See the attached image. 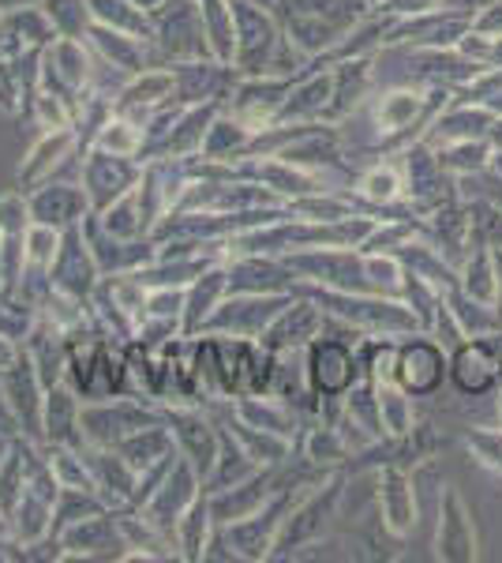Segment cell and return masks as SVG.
Returning <instances> with one entry per match:
<instances>
[{
  "instance_id": "obj_1",
  "label": "cell",
  "mask_w": 502,
  "mask_h": 563,
  "mask_svg": "<svg viewBox=\"0 0 502 563\" xmlns=\"http://www.w3.org/2000/svg\"><path fill=\"white\" fill-rule=\"evenodd\" d=\"M304 294H312L319 308L331 316L334 323L349 327V331L364 334V339H409V334L424 331L416 320V312L401 297H382V294H345V289H319L304 286Z\"/></svg>"
},
{
  "instance_id": "obj_2",
  "label": "cell",
  "mask_w": 502,
  "mask_h": 563,
  "mask_svg": "<svg viewBox=\"0 0 502 563\" xmlns=\"http://www.w3.org/2000/svg\"><path fill=\"white\" fill-rule=\"evenodd\" d=\"M323 477H315V481H281L278 493H274L255 515H248V519H241V522H230V526H217V538H222V544L230 549V556L233 560H252V563L270 560L274 541H278V533H281V526H286L289 511H293L300 499L312 493Z\"/></svg>"
},
{
  "instance_id": "obj_3",
  "label": "cell",
  "mask_w": 502,
  "mask_h": 563,
  "mask_svg": "<svg viewBox=\"0 0 502 563\" xmlns=\"http://www.w3.org/2000/svg\"><path fill=\"white\" fill-rule=\"evenodd\" d=\"M331 320V316H326ZM364 334L349 331L342 323H326V331L319 334L312 346L304 350V376H308V395L312 398H342L356 379H364L360 353L356 342Z\"/></svg>"
},
{
  "instance_id": "obj_4",
  "label": "cell",
  "mask_w": 502,
  "mask_h": 563,
  "mask_svg": "<svg viewBox=\"0 0 502 563\" xmlns=\"http://www.w3.org/2000/svg\"><path fill=\"white\" fill-rule=\"evenodd\" d=\"M342 496H345V474L342 470H331V474L319 481L312 493L289 511L278 541H274L270 560H300L312 544L326 541L331 522L337 519V507H342Z\"/></svg>"
},
{
  "instance_id": "obj_5",
  "label": "cell",
  "mask_w": 502,
  "mask_h": 563,
  "mask_svg": "<svg viewBox=\"0 0 502 563\" xmlns=\"http://www.w3.org/2000/svg\"><path fill=\"white\" fill-rule=\"evenodd\" d=\"M161 421H166V406L140 395H113L98 398V402H83V413H79V429H83L87 448H116L124 435Z\"/></svg>"
},
{
  "instance_id": "obj_6",
  "label": "cell",
  "mask_w": 502,
  "mask_h": 563,
  "mask_svg": "<svg viewBox=\"0 0 502 563\" xmlns=\"http://www.w3.org/2000/svg\"><path fill=\"white\" fill-rule=\"evenodd\" d=\"M236 15V57L233 68L241 76H267L274 65V53L286 42L278 12L263 8L259 0H233Z\"/></svg>"
},
{
  "instance_id": "obj_7",
  "label": "cell",
  "mask_w": 502,
  "mask_h": 563,
  "mask_svg": "<svg viewBox=\"0 0 502 563\" xmlns=\"http://www.w3.org/2000/svg\"><path fill=\"white\" fill-rule=\"evenodd\" d=\"M94 79H98V57L87 38L57 34V38L38 53V87L57 90L71 106L79 102V95H83L87 87H94Z\"/></svg>"
},
{
  "instance_id": "obj_8",
  "label": "cell",
  "mask_w": 502,
  "mask_h": 563,
  "mask_svg": "<svg viewBox=\"0 0 502 563\" xmlns=\"http://www.w3.org/2000/svg\"><path fill=\"white\" fill-rule=\"evenodd\" d=\"M154 65H180V60L210 57L196 0H166L154 12Z\"/></svg>"
},
{
  "instance_id": "obj_9",
  "label": "cell",
  "mask_w": 502,
  "mask_h": 563,
  "mask_svg": "<svg viewBox=\"0 0 502 563\" xmlns=\"http://www.w3.org/2000/svg\"><path fill=\"white\" fill-rule=\"evenodd\" d=\"M143 177L140 158H121V154H105L98 147L79 151V185L87 192V203L94 214H102L109 203H116L124 192H132Z\"/></svg>"
},
{
  "instance_id": "obj_10",
  "label": "cell",
  "mask_w": 502,
  "mask_h": 563,
  "mask_svg": "<svg viewBox=\"0 0 502 563\" xmlns=\"http://www.w3.org/2000/svg\"><path fill=\"white\" fill-rule=\"evenodd\" d=\"M203 493H207L203 477H199L196 466H191V462L177 451V459H172V466L166 470V477L154 485V493L143 499L135 511H140L150 526H158L161 533H169L172 538V526L180 522V515H185Z\"/></svg>"
},
{
  "instance_id": "obj_11",
  "label": "cell",
  "mask_w": 502,
  "mask_h": 563,
  "mask_svg": "<svg viewBox=\"0 0 502 563\" xmlns=\"http://www.w3.org/2000/svg\"><path fill=\"white\" fill-rule=\"evenodd\" d=\"M166 421L172 429V440H177V451L196 466V474L207 485L210 470L222 455V429H217L214 413L207 406H166Z\"/></svg>"
},
{
  "instance_id": "obj_12",
  "label": "cell",
  "mask_w": 502,
  "mask_h": 563,
  "mask_svg": "<svg viewBox=\"0 0 502 563\" xmlns=\"http://www.w3.org/2000/svg\"><path fill=\"white\" fill-rule=\"evenodd\" d=\"M297 294H230L217 312L210 316L203 331L210 334H233V339H263V331L274 323V316L281 312Z\"/></svg>"
},
{
  "instance_id": "obj_13",
  "label": "cell",
  "mask_w": 502,
  "mask_h": 563,
  "mask_svg": "<svg viewBox=\"0 0 502 563\" xmlns=\"http://www.w3.org/2000/svg\"><path fill=\"white\" fill-rule=\"evenodd\" d=\"M297 79L300 76H241L225 109L233 117H241L244 124H252L255 132H267L278 121L281 106H286Z\"/></svg>"
},
{
  "instance_id": "obj_14",
  "label": "cell",
  "mask_w": 502,
  "mask_h": 563,
  "mask_svg": "<svg viewBox=\"0 0 502 563\" xmlns=\"http://www.w3.org/2000/svg\"><path fill=\"white\" fill-rule=\"evenodd\" d=\"M102 278L105 275H102V267H98L94 252H90L83 222L71 225V230H64L60 252H57L53 271H49L53 289H60V294H68V297H79V301H90Z\"/></svg>"
},
{
  "instance_id": "obj_15",
  "label": "cell",
  "mask_w": 502,
  "mask_h": 563,
  "mask_svg": "<svg viewBox=\"0 0 502 563\" xmlns=\"http://www.w3.org/2000/svg\"><path fill=\"white\" fill-rule=\"evenodd\" d=\"M326 312L319 308V301L312 294H297L293 301L281 308L274 316V323L263 331L259 346H267L270 353H297V350H308L319 334L326 331Z\"/></svg>"
},
{
  "instance_id": "obj_16",
  "label": "cell",
  "mask_w": 502,
  "mask_h": 563,
  "mask_svg": "<svg viewBox=\"0 0 502 563\" xmlns=\"http://www.w3.org/2000/svg\"><path fill=\"white\" fill-rule=\"evenodd\" d=\"M57 560H121L124 533L116 522V511H98L90 519L68 526L57 533Z\"/></svg>"
},
{
  "instance_id": "obj_17",
  "label": "cell",
  "mask_w": 502,
  "mask_h": 563,
  "mask_svg": "<svg viewBox=\"0 0 502 563\" xmlns=\"http://www.w3.org/2000/svg\"><path fill=\"white\" fill-rule=\"evenodd\" d=\"M376 504H379V522L394 541L413 538L420 522V507L413 493V477L405 466H379L376 470Z\"/></svg>"
},
{
  "instance_id": "obj_18",
  "label": "cell",
  "mask_w": 502,
  "mask_h": 563,
  "mask_svg": "<svg viewBox=\"0 0 502 563\" xmlns=\"http://www.w3.org/2000/svg\"><path fill=\"white\" fill-rule=\"evenodd\" d=\"M446 376V353L439 342H432L427 331H416L409 339L398 342V361H394V379L409 390L413 398L432 395Z\"/></svg>"
},
{
  "instance_id": "obj_19",
  "label": "cell",
  "mask_w": 502,
  "mask_h": 563,
  "mask_svg": "<svg viewBox=\"0 0 502 563\" xmlns=\"http://www.w3.org/2000/svg\"><path fill=\"white\" fill-rule=\"evenodd\" d=\"M169 68H172V79H177L172 102H180V106L230 102L236 79H241V71L233 65H222V60H214V57L180 60V65H169Z\"/></svg>"
},
{
  "instance_id": "obj_20",
  "label": "cell",
  "mask_w": 502,
  "mask_h": 563,
  "mask_svg": "<svg viewBox=\"0 0 502 563\" xmlns=\"http://www.w3.org/2000/svg\"><path fill=\"white\" fill-rule=\"evenodd\" d=\"M79 151H83V143H79L76 129L42 132L38 140L31 143V151L23 154L20 169H15V185H20V192H34V188L45 185V180H53Z\"/></svg>"
},
{
  "instance_id": "obj_21",
  "label": "cell",
  "mask_w": 502,
  "mask_h": 563,
  "mask_svg": "<svg viewBox=\"0 0 502 563\" xmlns=\"http://www.w3.org/2000/svg\"><path fill=\"white\" fill-rule=\"evenodd\" d=\"M331 106H334V71L323 65H308L300 71V79L289 90L286 106H281L274 124H331Z\"/></svg>"
},
{
  "instance_id": "obj_22",
  "label": "cell",
  "mask_w": 502,
  "mask_h": 563,
  "mask_svg": "<svg viewBox=\"0 0 502 563\" xmlns=\"http://www.w3.org/2000/svg\"><path fill=\"white\" fill-rule=\"evenodd\" d=\"M230 294H304V282L281 256H233Z\"/></svg>"
},
{
  "instance_id": "obj_23",
  "label": "cell",
  "mask_w": 502,
  "mask_h": 563,
  "mask_svg": "<svg viewBox=\"0 0 502 563\" xmlns=\"http://www.w3.org/2000/svg\"><path fill=\"white\" fill-rule=\"evenodd\" d=\"M87 42H90V49H94L98 65L113 68L121 79L135 76V71L154 65V45L147 38H135V34L113 31V26L90 23L87 26Z\"/></svg>"
},
{
  "instance_id": "obj_24",
  "label": "cell",
  "mask_w": 502,
  "mask_h": 563,
  "mask_svg": "<svg viewBox=\"0 0 502 563\" xmlns=\"http://www.w3.org/2000/svg\"><path fill=\"white\" fill-rule=\"evenodd\" d=\"M83 233L90 241V252H94L98 267H102V275H132V271H143L154 256H158V249H154L150 238H140V241L109 238L102 225H98L94 211L83 218Z\"/></svg>"
},
{
  "instance_id": "obj_25",
  "label": "cell",
  "mask_w": 502,
  "mask_h": 563,
  "mask_svg": "<svg viewBox=\"0 0 502 563\" xmlns=\"http://www.w3.org/2000/svg\"><path fill=\"white\" fill-rule=\"evenodd\" d=\"M435 556L446 563H465L477 560V526H472V515L465 507V499L446 488L443 504H439V530H435Z\"/></svg>"
},
{
  "instance_id": "obj_26",
  "label": "cell",
  "mask_w": 502,
  "mask_h": 563,
  "mask_svg": "<svg viewBox=\"0 0 502 563\" xmlns=\"http://www.w3.org/2000/svg\"><path fill=\"white\" fill-rule=\"evenodd\" d=\"M26 199H31L34 222L57 225V230H71V225H79L90 214L87 192L79 180H68V185H64V180L53 177L34 188V192H26Z\"/></svg>"
},
{
  "instance_id": "obj_27",
  "label": "cell",
  "mask_w": 502,
  "mask_h": 563,
  "mask_svg": "<svg viewBox=\"0 0 502 563\" xmlns=\"http://www.w3.org/2000/svg\"><path fill=\"white\" fill-rule=\"evenodd\" d=\"M0 390H4V398L12 402L15 421H20L26 440L42 443V406H45V390L49 387L38 379V372H34V365L26 361V353H23L20 365L0 376Z\"/></svg>"
},
{
  "instance_id": "obj_28",
  "label": "cell",
  "mask_w": 502,
  "mask_h": 563,
  "mask_svg": "<svg viewBox=\"0 0 502 563\" xmlns=\"http://www.w3.org/2000/svg\"><path fill=\"white\" fill-rule=\"evenodd\" d=\"M281 470H286V466L263 470V474L241 481V485H233V488H222V493H207L210 496V511H214V522L217 526H230V522H241V519H248V515L259 511V507L267 504L274 493H278Z\"/></svg>"
},
{
  "instance_id": "obj_29",
  "label": "cell",
  "mask_w": 502,
  "mask_h": 563,
  "mask_svg": "<svg viewBox=\"0 0 502 563\" xmlns=\"http://www.w3.org/2000/svg\"><path fill=\"white\" fill-rule=\"evenodd\" d=\"M79 413H83V398L79 390L64 379L45 390V406H42V443H64V448H79L83 451V429H79Z\"/></svg>"
},
{
  "instance_id": "obj_30",
  "label": "cell",
  "mask_w": 502,
  "mask_h": 563,
  "mask_svg": "<svg viewBox=\"0 0 502 563\" xmlns=\"http://www.w3.org/2000/svg\"><path fill=\"white\" fill-rule=\"evenodd\" d=\"M225 102H199V106H185L177 117V124L169 129L166 140L158 143L150 154V158H196L199 151H203V140L210 132V124H214V117L222 113Z\"/></svg>"
},
{
  "instance_id": "obj_31",
  "label": "cell",
  "mask_w": 502,
  "mask_h": 563,
  "mask_svg": "<svg viewBox=\"0 0 502 563\" xmlns=\"http://www.w3.org/2000/svg\"><path fill=\"white\" fill-rule=\"evenodd\" d=\"M349 196H356L364 203V211L387 218V211L405 207V177H401L398 162H371L368 169L353 177Z\"/></svg>"
},
{
  "instance_id": "obj_32",
  "label": "cell",
  "mask_w": 502,
  "mask_h": 563,
  "mask_svg": "<svg viewBox=\"0 0 502 563\" xmlns=\"http://www.w3.org/2000/svg\"><path fill=\"white\" fill-rule=\"evenodd\" d=\"M225 297H230V263L217 260V263H210L203 275H199L188 286L185 316H180V323H185V334H199V331H203L207 320L217 312V305H222Z\"/></svg>"
},
{
  "instance_id": "obj_33",
  "label": "cell",
  "mask_w": 502,
  "mask_h": 563,
  "mask_svg": "<svg viewBox=\"0 0 502 563\" xmlns=\"http://www.w3.org/2000/svg\"><path fill=\"white\" fill-rule=\"evenodd\" d=\"M83 455H87V466H90V474H94V485L105 504L113 507V511H121V507L132 504L140 474L127 466L121 451L116 448H83Z\"/></svg>"
},
{
  "instance_id": "obj_34",
  "label": "cell",
  "mask_w": 502,
  "mask_h": 563,
  "mask_svg": "<svg viewBox=\"0 0 502 563\" xmlns=\"http://www.w3.org/2000/svg\"><path fill=\"white\" fill-rule=\"evenodd\" d=\"M172 90H177V79H172L169 65H150L135 76H127L113 95V109H161L172 102Z\"/></svg>"
},
{
  "instance_id": "obj_35",
  "label": "cell",
  "mask_w": 502,
  "mask_h": 563,
  "mask_svg": "<svg viewBox=\"0 0 502 563\" xmlns=\"http://www.w3.org/2000/svg\"><path fill=\"white\" fill-rule=\"evenodd\" d=\"M214 538H217V522H214V511H210V496L203 493L185 515H180V522L172 526V544H177L180 560L199 563L210 556Z\"/></svg>"
},
{
  "instance_id": "obj_36",
  "label": "cell",
  "mask_w": 502,
  "mask_h": 563,
  "mask_svg": "<svg viewBox=\"0 0 502 563\" xmlns=\"http://www.w3.org/2000/svg\"><path fill=\"white\" fill-rule=\"evenodd\" d=\"M297 451L304 455L308 466L323 470V474H331V470H349V462L356 455L349 443H345V435L337 432V424H326V421L308 424L297 440Z\"/></svg>"
},
{
  "instance_id": "obj_37",
  "label": "cell",
  "mask_w": 502,
  "mask_h": 563,
  "mask_svg": "<svg viewBox=\"0 0 502 563\" xmlns=\"http://www.w3.org/2000/svg\"><path fill=\"white\" fill-rule=\"evenodd\" d=\"M116 451H121L135 474H147V470L161 466V462H169L177 455V440H172L169 421H161V424H150V429L124 435V440L116 443Z\"/></svg>"
},
{
  "instance_id": "obj_38",
  "label": "cell",
  "mask_w": 502,
  "mask_h": 563,
  "mask_svg": "<svg viewBox=\"0 0 502 563\" xmlns=\"http://www.w3.org/2000/svg\"><path fill=\"white\" fill-rule=\"evenodd\" d=\"M255 140H259V132H255L252 124H244L241 117L222 109V113L214 117V124H210L199 154H203V158H217V162H236V158H248Z\"/></svg>"
},
{
  "instance_id": "obj_39",
  "label": "cell",
  "mask_w": 502,
  "mask_h": 563,
  "mask_svg": "<svg viewBox=\"0 0 502 563\" xmlns=\"http://www.w3.org/2000/svg\"><path fill=\"white\" fill-rule=\"evenodd\" d=\"M199 4V20H203V38L214 60L233 65L236 57V15H233V0H196Z\"/></svg>"
},
{
  "instance_id": "obj_40",
  "label": "cell",
  "mask_w": 502,
  "mask_h": 563,
  "mask_svg": "<svg viewBox=\"0 0 502 563\" xmlns=\"http://www.w3.org/2000/svg\"><path fill=\"white\" fill-rule=\"evenodd\" d=\"M376 384V379H371ZM376 398H379V417H382V435L387 440H398V435H409L416 429V410H413V395L398 384V379H379L376 384Z\"/></svg>"
},
{
  "instance_id": "obj_41",
  "label": "cell",
  "mask_w": 502,
  "mask_h": 563,
  "mask_svg": "<svg viewBox=\"0 0 502 563\" xmlns=\"http://www.w3.org/2000/svg\"><path fill=\"white\" fill-rule=\"evenodd\" d=\"M87 8H90V23H102L113 26V31L154 42V15L135 8L132 0H87Z\"/></svg>"
},
{
  "instance_id": "obj_42",
  "label": "cell",
  "mask_w": 502,
  "mask_h": 563,
  "mask_svg": "<svg viewBox=\"0 0 502 563\" xmlns=\"http://www.w3.org/2000/svg\"><path fill=\"white\" fill-rule=\"evenodd\" d=\"M143 143H147V132H143L140 121H132L127 113H109L105 124L94 132V140L87 147H98L105 154H121V158H140L143 154Z\"/></svg>"
},
{
  "instance_id": "obj_43",
  "label": "cell",
  "mask_w": 502,
  "mask_h": 563,
  "mask_svg": "<svg viewBox=\"0 0 502 563\" xmlns=\"http://www.w3.org/2000/svg\"><path fill=\"white\" fill-rule=\"evenodd\" d=\"M98 225L109 233V238H121V241H140L150 238L147 222H143V207H140V185L132 192H124L116 203H109L102 214H94Z\"/></svg>"
},
{
  "instance_id": "obj_44",
  "label": "cell",
  "mask_w": 502,
  "mask_h": 563,
  "mask_svg": "<svg viewBox=\"0 0 502 563\" xmlns=\"http://www.w3.org/2000/svg\"><path fill=\"white\" fill-rule=\"evenodd\" d=\"M60 241H64V230H57V225L31 222V230L23 233V275L49 278L53 260H57V252H60Z\"/></svg>"
},
{
  "instance_id": "obj_45",
  "label": "cell",
  "mask_w": 502,
  "mask_h": 563,
  "mask_svg": "<svg viewBox=\"0 0 502 563\" xmlns=\"http://www.w3.org/2000/svg\"><path fill=\"white\" fill-rule=\"evenodd\" d=\"M0 20H4V23H8V31L15 34V42H20V49H23V53L45 49V45L57 38V26H53L49 12H45L42 4L20 8V12H8V15H0Z\"/></svg>"
},
{
  "instance_id": "obj_46",
  "label": "cell",
  "mask_w": 502,
  "mask_h": 563,
  "mask_svg": "<svg viewBox=\"0 0 502 563\" xmlns=\"http://www.w3.org/2000/svg\"><path fill=\"white\" fill-rule=\"evenodd\" d=\"M450 376L461 390L480 395V390H488L491 379H495V361L488 357V350H483L480 342H472V346H461L458 353H454Z\"/></svg>"
},
{
  "instance_id": "obj_47",
  "label": "cell",
  "mask_w": 502,
  "mask_h": 563,
  "mask_svg": "<svg viewBox=\"0 0 502 563\" xmlns=\"http://www.w3.org/2000/svg\"><path fill=\"white\" fill-rule=\"evenodd\" d=\"M26 488V455H23V435L15 440V448L8 451L0 462V519H12V511L20 507Z\"/></svg>"
},
{
  "instance_id": "obj_48",
  "label": "cell",
  "mask_w": 502,
  "mask_h": 563,
  "mask_svg": "<svg viewBox=\"0 0 502 563\" xmlns=\"http://www.w3.org/2000/svg\"><path fill=\"white\" fill-rule=\"evenodd\" d=\"M26 113L34 117V124H38L42 132L76 129V106H71L64 95H57V90L38 87V90L31 95V109H26Z\"/></svg>"
},
{
  "instance_id": "obj_49",
  "label": "cell",
  "mask_w": 502,
  "mask_h": 563,
  "mask_svg": "<svg viewBox=\"0 0 502 563\" xmlns=\"http://www.w3.org/2000/svg\"><path fill=\"white\" fill-rule=\"evenodd\" d=\"M439 151V162L446 174H480L488 166V147L480 140H461V143H446Z\"/></svg>"
},
{
  "instance_id": "obj_50",
  "label": "cell",
  "mask_w": 502,
  "mask_h": 563,
  "mask_svg": "<svg viewBox=\"0 0 502 563\" xmlns=\"http://www.w3.org/2000/svg\"><path fill=\"white\" fill-rule=\"evenodd\" d=\"M42 8L49 12L57 34H68V38H87V26H90L87 0H45Z\"/></svg>"
},
{
  "instance_id": "obj_51",
  "label": "cell",
  "mask_w": 502,
  "mask_h": 563,
  "mask_svg": "<svg viewBox=\"0 0 502 563\" xmlns=\"http://www.w3.org/2000/svg\"><path fill=\"white\" fill-rule=\"evenodd\" d=\"M465 297L483 301V305L495 301V275H491V256H488V252H480V256L465 267Z\"/></svg>"
},
{
  "instance_id": "obj_52",
  "label": "cell",
  "mask_w": 502,
  "mask_h": 563,
  "mask_svg": "<svg viewBox=\"0 0 502 563\" xmlns=\"http://www.w3.org/2000/svg\"><path fill=\"white\" fill-rule=\"evenodd\" d=\"M185 297H188V289L150 286V294H147V316H158V320H180V316H185Z\"/></svg>"
},
{
  "instance_id": "obj_53",
  "label": "cell",
  "mask_w": 502,
  "mask_h": 563,
  "mask_svg": "<svg viewBox=\"0 0 502 563\" xmlns=\"http://www.w3.org/2000/svg\"><path fill=\"white\" fill-rule=\"evenodd\" d=\"M465 443L477 462H483L488 470H502V432H469Z\"/></svg>"
},
{
  "instance_id": "obj_54",
  "label": "cell",
  "mask_w": 502,
  "mask_h": 563,
  "mask_svg": "<svg viewBox=\"0 0 502 563\" xmlns=\"http://www.w3.org/2000/svg\"><path fill=\"white\" fill-rule=\"evenodd\" d=\"M443 0H382L371 12L394 15V20H409V15H424V12H439Z\"/></svg>"
},
{
  "instance_id": "obj_55",
  "label": "cell",
  "mask_w": 502,
  "mask_h": 563,
  "mask_svg": "<svg viewBox=\"0 0 502 563\" xmlns=\"http://www.w3.org/2000/svg\"><path fill=\"white\" fill-rule=\"evenodd\" d=\"M20 361H23V339L0 331V376H4V372H12Z\"/></svg>"
},
{
  "instance_id": "obj_56",
  "label": "cell",
  "mask_w": 502,
  "mask_h": 563,
  "mask_svg": "<svg viewBox=\"0 0 502 563\" xmlns=\"http://www.w3.org/2000/svg\"><path fill=\"white\" fill-rule=\"evenodd\" d=\"M34 4H45V0H0V15L20 12V8H34Z\"/></svg>"
},
{
  "instance_id": "obj_57",
  "label": "cell",
  "mask_w": 502,
  "mask_h": 563,
  "mask_svg": "<svg viewBox=\"0 0 502 563\" xmlns=\"http://www.w3.org/2000/svg\"><path fill=\"white\" fill-rule=\"evenodd\" d=\"M132 4H135V8H143V12H150V15H154L161 4H166V0H132Z\"/></svg>"
},
{
  "instance_id": "obj_58",
  "label": "cell",
  "mask_w": 502,
  "mask_h": 563,
  "mask_svg": "<svg viewBox=\"0 0 502 563\" xmlns=\"http://www.w3.org/2000/svg\"><path fill=\"white\" fill-rule=\"evenodd\" d=\"M0 286H4V249H0Z\"/></svg>"
},
{
  "instance_id": "obj_59",
  "label": "cell",
  "mask_w": 502,
  "mask_h": 563,
  "mask_svg": "<svg viewBox=\"0 0 502 563\" xmlns=\"http://www.w3.org/2000/svg\"><path fill=\"white\" fill-rule=\"evenodd\" d=\"M364 4H368V12H371V8H379V4H382V0H364Z\"/></svg>"
}]
</instances>
